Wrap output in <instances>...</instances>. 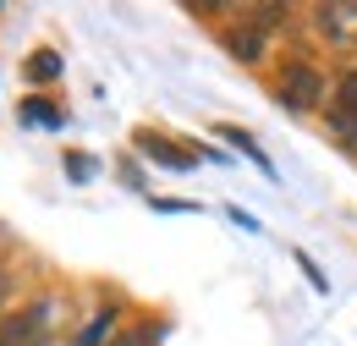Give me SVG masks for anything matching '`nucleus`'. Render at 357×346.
I'll return each instance as SVG.
<instances>
[{"mask_svg": "<svg viewBox=\"0 0 357 346\" xmlns=\"http://www.w3.org/2000/svg\"><path fill=\"white\" fill-rule=\"evenodd\" d=\"M137 149L149 154V160H160V165H171V171H192V160L187 154H176L165 137H154V132H137Z\"/></svg>", "mask_w": 357, "mask_h": 346, "instance_id": "3", "label": "nucleus"}, {"mask_svg": "<svg viewBox=\"0 0 357 346\" xmlns=\"http://www.w3.org/2000/svg\"><path fill=\"white\" fill-rule=\"evenodd\" d=\"M330 121L341 127V137L357 127V72H347V77L335 83V93H330Z\"/></svg>", "mask_w": 357, "mask_h": 346, "instance_id": "2", "label": "nucleus"}, {"mask_svg": "<svg viewBox=\"0 0 357 346\" xmlns=\"http://www.w3.org/2000/svg\"><path fill=\"white\" fill-rule=\"evenodd\" d=\"M149 341H154V324H137V330H127L116 346H149Z\"/></svg>", "mask_w": 357, "mask_h": 346, "instance_id": "9", "label": "nucleus"}, {"mask_svg": "<svg viewBox=\"0 0 357 346\" xmlns=\"http://www.w3.org/2000/svg\"><path fill=\"white\" fill-rule=\"evenodd\" d=\"M6 292H11V275H6V269H0V297H6Z\"/></svg>", "mask_w": 357, "mask_h": 346, "instance_id": "10", "label": "nucleus"}, {"mask_svg": "<svg viewBox=\"0 0 357 346\" xmlns=\"http://www.w3.org/2000/svg\"><path fill=\"white\" fill-rule=\"evenodd\" d=\"M116 324H121V313H116V308H99V313H93L89 324H83V336H77L72 346H105V341H110V330H116Z\"/></svg>", "mask_w": 357, "mask_h": 346, "instance_id": "4", "label": "nucleus"}, {"mask_svg": "<svg viewBox=\"0 0 357 346\" xmlns=\"http://www.w3.org/2000/svg\"><path fill=\"white\" fill-rule=\"evenodd\" d=\"M28 72H33L39 83H50V77H61V55H55V50H33V61H28Z\"/></svg>", "mask_w": 357, "mask_h": 346, "instance_id": "6", "label": "nucleus"}, {"mask_svg": "<svg viewBox=\"0 0 357 346\" xmlns=\"http://www.w3.org/2000/svg\"><path fill=\"white\" fill-rule=\"evenodd\" d=\"M319 99H324V77L313 72L308 61H291L286 83H280V105L286 110H319Z\"/></svg>", "mask_w": 357, "mask_h": 346, "instance_id": "1", "label": "nucleus"}, {"mask_svg": "<svg viewBox=\"0 0 357 346\" xmlns=\"http://www.w3.org/2000/svg\"><path fill=\"white\" fill-rule=\"evenodd\" d=\"M231 55L236 61H264V28H248V33H231Z\"/></svg>", "mask_w": 357, "mask_h": 346, "instance_id": "5", "label": "nucleus"}, {"mask_svg": "<svg viewBox=\"0 0 357 346\" xmlns=\"http://www.w3.org/2000/svg\"><path fill=\"white\" fill-rule=\"evenodd\" d=\"M220 137H225V143H236V149H242L248 160H259V165H264V171H269V160H264V154H259V149H253V137H248V132H242V127H220Z\"/></svg>", "mask_w": 357, "mask_h": 346, "instance_id": "7", "label": "nucleus"}, {"mask_svg": "<svg viewBox=\"0 0 357 346\" xmlns=\"http://www.w3.org/2000/svg\"><path fill=\"white\" fill-rule=\"evenodd\" d=\"M28 116H33V121H45V127H61V116L50 110V99H28Z\"/></svg>", "mask_w": 357, "mask_h": 346, "instance_id": "8", "label": "nucleus"}]
</instances>
